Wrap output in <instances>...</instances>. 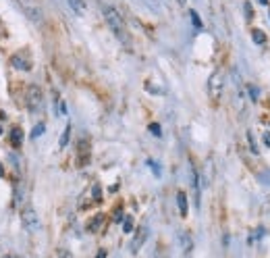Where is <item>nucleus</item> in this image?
Returning <instances> with one entry per match:
<instances>
[{"instance_id":"obj_28","label":"nucleus","mask_w":270,"mask_h":258,"mask_svg":"<svg viewBox=\"0 0 270 258\" xmlns=\"http://www.w3.org/2000/svg\"><path fill=\"white\" fill-rule=\"evenodd\" d=\"M268 13H270V11H268Z\"/></svg>"},{"instance_id":"obj_12","label":"nucleus","mask_w":270,"mask_h":258,"mask_svg":"<svg viewBox=\"0 0 270 258\" xmlns=\"http://www.w3.org/2000/svg\"><path fill=\"white\" fill-rule=\"evenodd\" d=\"M252 40H254V42H256L258 46H262V44H264V40H266V36H264L262 32H260V29H254V32H252Z\"/></svg>"},{"instance_id":"obj_13","label":"nucleus","mask_w":270,"mask_h":258,"mask_svg":"<svg viewBox=\"0 0 270 258\" xmlns=\"http://www.w3.org/2000/svg\"><path fill=\"white\" fill-rule=\"evenodd\" d=\"M69 137H71V125H67L65 131H63V135H61V148H65V146L69 144Z\"/></svg>"},{"instance_id":"obj_2","label":"nucleus","mask_w":270,"mask_h":258,"mask_svg":"<svg viewBox=\"0 0 270 258\" xmlns=\"http://www.w3.org/2000/svg\"><path fill=\"white\" fill-rule=\"evenodd\" d=\"M21 223H23V227L29 231V233H34V231H38V227H39V219H38V215H36V211L32 206H25V208H21Z\"/></svg>"},{"instance_id":"obj_17","label":"nucleus","mask_w":270,"mask_h":258,"mask_svg":"<svg viewBox=\"0 0 270 258\" xmlns=\"http://www.w3.org/2000/svg\"><path fill=\"white\" fill-rule=\"evenodd\" d=\"M42 133H44V123H39V125H36V129L32 131V137L36 140V137H38V135H42Z\"/></svg>"},{"instance_id":"obj_10","label":"nucleus","mask_w":270,"mask_h":258,"mask_svg":"<svg viewBox=\"0 0 270 258\" xmlns=\"http://www.w3.org/2000/svg\"><path fill=\"white\" fill-rule=\"evenodd\" d=\"M102 223H104V215H96L92 221H87V231H98Z\"/></svg>"},{"instance_id":"obj_16","label":"nucleus","mask_w":270,"mask_h":258,"mask_svg":"<svg viewBox=\"0 0 270 258\" xmlns=\"http://www.w3.org/2000/svg\"><path fill=\"white\" fill-rule=\"evenodd\" d=\"M247 92H249V98H252V100L256 102V100H258V94H260L258 87H256V86H247Z\"/></svg>"},{"instance_id":"obj_3","label":"nucleus","mask_w":270,"mask_h":258,"mask_svg":"<svg viewBox=\"0 0 270 258\" xmlns=\"http://www.w3.org/2000/svg\"><path fill=\"white\" fill-rule=\"evenodd\" d=\"M27 108L32 113H39V108H42V90H39L38 86H29L27 87Z\"/></svg>"},{"instance_id":"obj_6","label":"nucleus","mask_w":270,"mask_h":258,"mask_svg":"<svg viewBox=\"0 0 270 258\" xmlns=\"http://www.w3.org/2000/svg\"><path fill=\"white\" fill-rule=\"evenodd\" d=\"M87 161H89V146L85 140H81L79 142V167L87 165Z\"/></svg>"},{"instance_id":"obj_14","label":"nucleus","mask_w":270,"mask_h":258,"mask_svg":"<svg viewBox=\"0 0 270 258\" xmlns=\"http://www.w3.org/2000/svg\"><path fill=\"white\" fill-rule=\"evenodd\" d=\"M189 17H192V21H193L195 29H202V27H204V25H202V19L197 17V13H195V11H189Z\"/></svg>"},{"instance_id":"obj_19","label":"nucleus","mask_w":270,"mask_h":258,"mask_svg":"<svg viewBox=\"0 0 270 258\" xmlns=\"http://www.w3.org/2000/svg\"><path fill=\"white\" fill-rule=\"evenodd\" d=\"M252 15H254V13H252V4L245 2V17H247V19H252Z\"/></svg>"},{"instance_id":"obj_27","label":"nucleus","mask_w":270,"mask_h":258,"mask_svg":"<svg viewBox=\"0 0 270 258\" xmlns=\"http://www.w3.org/2000/svg\"><path fill=\"white\" fill-rule=\"evenodd\" d=\"M0 133H2V127H0Z\"/></svg>"},{"instance_id":"obj_8","label":"nucleus","mask_w":270,"mask_h":258,"mask_svg":"<svg viewBox=\"0 0 270 258\" xmlns=\"http://www.w3.org/2000/svg\"><path fill=\"white\" fill-rule=\"evenodd\" d=\"M8 137H11V144L15 146V148H19L23 144V131L19 127H13L11 129V133H8Z\"/></svg>"},{"instance_id":"obj_26","label":"nucleus","mask_w":270,"mask_h":258,"mask_svg":"<svg viewBox=\"0 0 270 258\" xmlns=\"http://www.w3.org/2000/svg\"><path fill=\"white\" fill-rule=\"evenodd\" d=\"M179 4H185V0H179Z\"/></svg>"},{"instance_id":"obj_1","label":"nucleus","mask_w":270,"mask_h":258,"mask_svg":"<svg viewBox=\"0 0 270 258\" xmlns=\"http://www.w3.org/2000/svg\"><path fill=\"white\" fill-rule=\"evenodd\" d=\"M102 13H104V19H106V23H108V27L113 29V34L121 40L123 44H127L129 46V42H131V38H129V32H127V25H125V21H123V17L118 15V11L116 8H113V6H102Z\"/></svg>"},{"instance_id":"obj_23","label":"nucleus","mask_w":270,"mask_h":258,"mask_svg":"<svg viewBox=\"0 0 270 258\" xmlns=\"http://www.w3.org/2000/svg\"><path fill=\"white\" fill-rule=\"evenodd\" d=\"M98 258H106V252H104V250H100V252H98Z\"/></svg>"},{"instance_id":"obj_4","label":"nucleus","mask_w":270,"mask_h":258,"mask_svg":"<svg viewBox=\"0 0 270 258\" xmlns=\"http://www.w3.org/2000/svg\"><path fill=\"white\" fill-rule=\"evenodd\" d=\"M223 84H225L223 71H221V69H216V71L210 75V79H208V92H210V96H212V98L221 96L223 94Z\"/></svg>"},{"instance_id":"obj_18","label":"nucleus","mask_w":270,"mask_h":258,"mask_svg":"<svg viewBox=\"0 0 270 258\" xmlns=\"http://www.w3.org/2000/svg\"><path fill=\"white\" fill-rule=\"evenodd\" d=\"M247 137H249V148H252V152H258V146H256V142H254V135H252V131L247 133Z\"/></svg>"},{"instance_id":"obj_21","label":"nucleus","mask_w":270,"mask_h":258,"mask_svg":"<svg viewBox=\"0 0 270 258\" xmlns=\"http://www.w3.org/2000/svg\"><path fill=\"white\" fill-rule=\"evenodd\" d=\"M58 256H61V258H73L71 252H67V250H61V252H58Z\"/></svg>"},{"instance_id":"obj_7","label":"nucleus","mask_w":270,"mask_h":258,"mask_svg":"<svg viewBox=\"0 0 270 258\" xmlns=\"http://www.w3.org/2000/svg\"><path fill=\"white\" fill-rule=\"evenodd\" d=\"M11 63H13V67H17V69H23V71H29V69H32V61H29L27 56L21 61V54H15V56L11 58Z\"/></svg>"},{"instance_id":"obj_11","label":"nucleus","mask_w":270,"mask_h":258,"mask_svg":"<svg viewBox=\"0 0 270 258\" xmlns=\"http://www.w3.org/2000/svg\"><path fill=\"white\" fill-rule=\"evenodd\" d=\"M69 4H71V8H73L77 15H83L85 13V0H69Z\"/></svg>"},{"instance_id":"obj_22","label":"nucleus","mask_w":270,"mask_h":258,"mask_svg":"<svg viewBox=\"0 0 270 258\" xmlns=\"http://www.w3.org/2000/svg\"><path fill=\"white\" fill-rule=\"evenodd\" d=\"M262 140H264V144H266V146L270 148V133H268V131H266V133L262 135Z\"/></svg>"},{"instance_id":"obj_9","label":"nucleus","mask_w":270,"mask_h":258,"mask_svg":"<svg viewBox=\"0 0 270 258\" xmlns=\"http://www.w3.org/2000/svg\"><path fill=\"white\" fill-rule=\"evenodd\" d=\"M177 204H179V211H181V215L187 216L189 208H187V196H185V192H179L177 194Z\"/></svg>"},{"instance_id":"obj_20","label":"nucleus","mask_w":270,"mask_h":258,"mask_svg":"<svg viewBox=\"0 0 270 258\" xmlns=\"http://www.w3.org/2000/svg\"><path fill=\"white\" fill-rule=\"evenodd\" d=\"M150 131H152L154 135H160V127L156 123H152V125H150Z\"/></svg>"},{"instance_id":"obj_15","label":"nucleus","mask_w":270,"mask_h":258,"mask_svg":"<svg viewBox=\"0 0 270 258\" xmlns=\"http://www.w3.org/2000/svg\"><path fill=\"white\" fill-rule=\"evenodd\" d=\"M123 231H125V233L133 231V219H131V216H125V221H123Z\"/></svg>"},{"instance_id":"obj_5","label":"nucleus","mask_w":270,"mask_h":258,"mask_svg":"<svg viewBox=\"0 0 270 258\" xmlns=\"http://www.w3.org/2000/svg\"><path fill=\"white\" fill-rule=\"evenodd\" d=\"M148 227L146 225H142L137 229V233H135V237H133V242H131V252L135 254V252H139V248H142L144 244H146V240H148Z\"/></svg>"},{"instance_id":"obj_24","label":"nucleus","mask_w":270,"mask_h":258,"mask_svg":"<svg viewBox=\"0 0 270 258\" xmlns=\"http://www.w3.org/2000/svg\"><path fill=\"white\" fill-rule=\"evenodd\" d=\"M4 175V171H2V167H0V177H2Z\"/></svg>"},{"instance_id":"obj_25","label":"nucleus","mask_w":270,"mask_h":258,"mask_svg":"<svg viewBox=\"0 0 270 258\" xmlns=\"http://www.w3.org/2000/svg\"><path fill=\"white\" fill-rule=\"evenodd\" d=\"M260 2H262V4H268V0H260Z\"/></svg>"}]
</instances>
